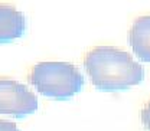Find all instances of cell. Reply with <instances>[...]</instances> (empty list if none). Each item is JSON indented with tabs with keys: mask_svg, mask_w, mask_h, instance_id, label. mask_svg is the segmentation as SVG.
Returning a JSON list of instances; mask_svg holds the SVG:
<instances>
[{
	"mask_svg": "<svg viewBox=\"0 0 150 131\" xmlns=\"http://www.w3.org/2000/svg\"><path fill=\"white\" fill-rule=\"evenodd\" d=\"M36 110V95L26 85L13 79H0V114L25 118Z\"/></svg>",
	"mask_w": 150,
	"mask_h": 131,
	"instance_id": "obj_3",
	"label": "cell"
},
{
	"mask_svg": "<svg viewBox=\"0 0 150 131\" xmlns=\"http://www.w3.org/2000/svg\"><path fill=\"white\" fill-rule=\"evenodd\" d=\"M129 43L142 62L150 63V16L137 18L129 32Z\"/></svg>",
	"mask_w": 150,
	"mask_h": 131,
	"instance_id": "obj_5",
	"label": "cell"
},
{
	"mask_svg": "<svg viewBox=\"0 0 150 131\" xmlns=\"http://www.w3.org/2000/svg\"><path fill=\"white\" fill-rule=\"evenodd\" d=\"M29 82L51 99H69L84 87L79 69L68 62H40L29 72Z\"/></svg>",
	"mask_w": 150,
	"mask_h": 131,
	"instance_id": "obj_2",
	"label": "cell"
},
{
	"mask_svg": "<svg viewBox=\"0 0 150 131\" xmlns=\"http://www.w3.org/2000/svg\"><path fill=\"white\" fill-rule=\"evenodd\" d=\"M26 19L22 12L10 4L0 3V43L13 42L25 35Z\"/></svg>",
	"mask_w": 150,
	"mask_h": 131,
	"instance_id": "obj_4",
	"label": "cell"
},
{
	"mask_svg": "<svg viewBox=\"0 0 150 131\" xmlns=\"http://www.w3.org/2000/svg\"><path fill=\"white\" fill-rule=\"evenodd\" d=\"M84 68L100 91H123L144 79V68L115 46H95L84 56Z\"/></svg>",
	"mask_w": 150,
	"mask_h": 131,
	"instance_id": "obj_1",
	"label": "cell"
},
{
	"mask_svg": "<svg viewBox=\"0 0 150 131\" xmlns=\"http://www.w3.org/2000/svg\"><path fill=\"white\" fill-rule=\"evenodd\" d=\"M142 123H143L144 128L150 131V101L142 110Z\"/></svg>",
	"mask_w": 150,
	"mask_h": 131,
	"instance_id": "obj_6",
	"label": "cell"
},
{
	"mask_svg": "<svg viewBox=\"0 0 150 131\" xmlns=\"http://www.w3.org/2000/svg\"><path fill=\"white\" fill-rule=\"evenodd\" d=\"M0 131H20V130L16 127V124H15V123L0 120Z\"/></svg>",
	"mask_w": 150,
	"mask_h": 131,
	"instance_id": "obj_7",
	"label": "cell"
}]
</instances>
